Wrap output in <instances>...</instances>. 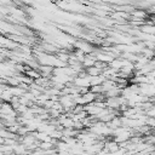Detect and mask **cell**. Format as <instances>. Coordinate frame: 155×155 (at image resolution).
I'll use <instances>...</instances> for the list:
<instances>
[{"instance_id": "obj_2", "label": "cell", "mask_w": 155, "mask_h": 155, "mask_svg": "<svg viewBox=\"0 0 155 155\" xmlns=\"http://www.w3.org/2000/svg\"><path fill=\"white\" fill-rule=\"evenodd\" d=\"M154 130H155V128H154Z\"/></svg>"}, {"instance_id": "obj_1", "label": "cell", "mask_w": 155, "mask_h": 155, "mask_svg": "<svg viewBox=\"0 0 155 155\" xmlns=\"http://www.w3.org/2000/svg\"><path fill=\"white\" fill-rule=\"evenodd\" d=\"M143 31L149 34V35H153L155 33V27H151V25H145L143 27Z\"/></svg>"}]
</instances>
